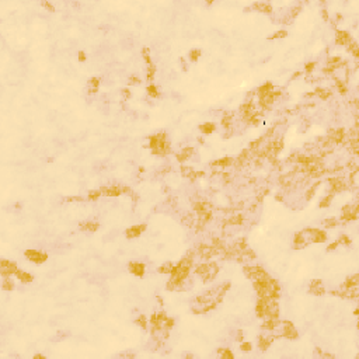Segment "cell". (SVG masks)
I'll use <instances>...</instances> for the list:
<instances>
[{
  "mask_svg": "<svg viewBox=\"0 0 359 359\" xmlns=\"http://www.w3.org/2000/svg\"><path fill=\"white\" fill-rule=\"evenodd\" d=\"M254 288L259 295V297L265 299H276L280 295V286L275 279H264V280H255Z\"/></svg>",
  "mask_w": 359,
  "mask_h": 359,
  "instance_id": "6da1fadb",
  "label": "cell"
},
{
  "mask_svg": "<svg viewBox=\"0 0 359 359\" xmlns=\"http://www.w3.org/2000/svg\"><path fill=\"white\" fill-rule=\"evenodd\" d=\"M191 265H192V259L191 258L185 257V258L181 259V262L177 265L176 268H174L173 272H171V275H173V276H171L170 283H167V288H170V289L174 288L177 283L181 282V280L185 278V276L188 275L189 269H191Z\"/></svg>",
  "mask_w": 359,
  "mask_h": 359,
  "instance_id": "7a4b0ae2",
  "label": "cell"
},
{
  "mask_svg": "<svg viewBox=\"0 0 359 359\" xmlns=\"http://www.w3.org/2000/svg\"><path fill=\"white\" fill-rule=\"evenodd\" d=\"M150 147L153 149V153H166L168 150V142L164 133L153 135L150 138Z\"/></svg>",
  "mask_w": 359,
  "mask_h": 359,
  "instance_id": "3957f363",
  "label": "cell"
},
{
  "mask_svg": "<svg viewBox=\"0 0 359 359\" xmlns=\"http://www.w3.org/2000/svg\"><path fill=\"white\" fill-rule=\"evenodd\" d=\"M244 274H246L247 278H250L251 280H264V279H268L269 278V275H268L267 272H265L262 268L259 267H248L244 269Z\"/></svg>",
  "mask_w": 359,
  "mask_h": 359,
  "instance_id": "277c9868",
  "label": "cell"
},
{
  "mask_svg": "<svg viewBox=\"0 0 359 359\" xmlns=\"http://www.w3.org/2000/svg\"><path fill=\"white\" fill-rule=\"evenodd\" d=\"M25 257L28 258L30 261L35 262V264H42V262L46 261L48 255L44 254V253H41V251H37V250H27Z\"/></svg>",
  "mask_w": 359,
  "mask_h": 359,
  "instance_id": "5b68a950",
  "label": "cell"
},
{
  "mask_svg": "<svg viewBox=\"0 0 359 359\" xmlns=\"http://www.w3.org/2000/svg\"><path fill=\"white\" fill-rule=\"evenodd\" d=\"M17 267H16V264L14 262H10V261H7V259H3L2 261V264H0V272H2V275L4 276H8V275H11V274H16L17 272Z\"/></svg>",
  "mask_w": 359,
  "mask_h": 359,
  "instance_id": "8992f818",
  "label": "cell"
},
{
  "mask_svg": "<svg viewBox=\"0 0 359 359\" xmlns=\"http://www.w3.org/2000/svg\"><path fill=\"white\" fill-rule=\"evenodd\" d=\"M216 274H218V265L216 264H206V269H205V272L202 274L201 276L205 282H209L210 279L215 278Z\"/></svg>",
  "mask_w": 359,
  "mask_h": 359,
  "instance_id": "52a82bcc",
  "label": "cell"
},
{
  "mask_svg": "<svg viewBox=\"0 0 359 359\" xmlns=\"http://www.w3.org/2000/svg\"><path fill=\"white\" fill-rule=\"evenodd\" d=\"M282 335L283 337H286V338H291V340H295V338H297V333H296V330H295V327H293V324H291V323H288V321H285V323H282Z\"/></svg>",
  "mask_w": 359,
  "mask_h": 359,
  "instance_id": "ba28073f",
  "label": "cell"
},
{
  "mask_svg": "<svg viewBox=\"0 0 359 359\" xmlns=\"http://www.w3.org/2000/svg\"><path fill=\"white\" fill-rule=\"evenodd\" d=\"M324 292H325V289H324L323 282L320 279H316V280H313V282L310 283V293L320 296V295H324Z\"/></svg>",
  "mask_w": 359,
  "mask_h": 359,
  "instance_id": "9c48e42d",
  "label": "cell"
},
{
  "mask_svg": "<svg viewBox=\"0 0 359 359\" xmlns=\"http://www.w3.org/2000/svg\"><path fill=\"white\" fill-rule=\"evenodd\" d=\"M146 230V225H140V226H132L126 230V237L128 239H133V237L140 236L142 231Z\"/></svg>",
  "mask_w": 359,
  "mask_h": 359,
  "instance_id": "30bf717a",
  "label": "cell"
},
{
  "mask_svg": "<svg viewBox=\"0 0 359 359\" xmlns=\"http://www.w3.org/2000/svg\"><path fill=\"white\" fill-rule=\"evenodd\" d=\"M218 253V248L215 247H209V246H201L199 247V254L202 258H210L213 254Z\"/></svg>",
  "mask_w": 359,
  "mask_h": 359,
  "instance_id": "8fae6325",
  "label": "cell"
},
{
  "mask_svg": "<svg viewBox=\"0 0 359 359\" xmlns=\"http://www.w3.org/2000/svg\"><path fill=\"white\" fill-rule=\"evenodd\" d=\"M122 188H118V187H107V188H101V194L107 195V197H118V195L122 194Z\"/></svg>",
  "mask_w": 359,
  "mask_h": 359,
  "instance_id": "7c38bea8",
  "label": "cell"
},
{
  "mask_svg": "<svg viewBox=\"0 0 359 359\" xmlns=\"http://www.w3.org/2000/svg\"><path fill=\"white\" fill-rule=\"evenodd\" d=\"M337 44H341V45H349L351 44V37L348 35V32L345 31H338L337 32Z\"/></svg>",
  "mask_w": 359,
  "mask_h": 359,
  "instance_id": "4fadbf2b",
  "label": "cell"
},
{
  "mask_svg": "<svg viewBox=\"0 0 359 359\" xmlns=\"http://www.w3.org/2000/svg\"><path fill=\"white\" fill-rule=\"evenodd\" d=\"M129 271H131L132 274H135V275L142 276L144 274V265L139 264V262H132V264L129 265Z\"/></svg>",
  "mask_w": 359,
  "mask_h": 359,
  "instance_id": "5bb4252c",
  "label": "cell"
},
{
  "mask_svg": "<svg viewBox=\"0 0 359 359\" xmlns=\"http://www.w3.org/2000/svg\"><path fill=\"white\" fill-rule=\"evenodd\" d=\"M181 173H182L184 177H187V178H191V180H195L197 177L204 176V173H195V171L192 170V168H189V167H182V168H181Z\"/></svg>",
  "mask_w": 359,
  "mask_h": 359,
  "instance_id": "9a60e30c",
  "label": "cell"
},
{
  "mask_svg": "<svg viewBox=\"0 0 359 359\" xmlns=\"http://www.w3.org/2000/svg\"><path fill=\"white\" fill-rule=\"evenodd\" d=\"M80 229L83 231H90V233H93V231H95L98 229V223L97 222H86V223H81L80 225Z\"/></svg>",
  "mask_w": 359,
  "mask_h": 359,
  "instance_id": "2e32d148",
  "label": "cell"
},
{
  "mask_svg": "<svg viewBox=\"0 0 359 359\" xmlns=\"http://www.w3.org/2000/svg\"><path fill=\"white\" fill-rule=\"evenodd\" d=\"M330 184H331V187H333V191H337V192L342 191V189L345 188V184H344V181L341 178H331Z\"/></svg>",
  "mask_w": 359,
  "mask_h": 359,
  "instance_id": "e0dca14e",
  "label": "cell"
},
{
  "mask_svg": "<svg viewBox=\"0 0 359 359\" xmlns=\"http://www.w3.org/2000/svg\"><path fill=\"white\" fill-rule=\"evenodd\" d=\"M166 320H167V317H166L164 313H156V314L153 316V318H152V323H153L155 327L160 328V327H161V323L166 321Z\"/></svg>",
  "mask_w": 359,
  "mask_h": 359,
  "instance_id": "ac0fdd59",
  "label": "cell"
},
{
  "mask_svg": "<svg viewBox=\"0 0 359 359\" xmlns=\"http://www.w3.org/2000/svg\"><path fill=\"white\" fill-rule=\"evenodd\" d=\"M344 136H345V135H344L342 129H337V131H331L330 132V139H333L334 142H337V143L342 140Z\"/></svg>",
  "mask_w": 359,
  "mask_h": 359,
  "instance_id": "d6986e66",
  "label": "cell"
},
{
  "mask_svg": "<svg viewBox=\"0 0 359 359\" xmlns=\"http://www.w3.org/2000/svg\"><path fill=\"white\" fill-rule=\"evenodd\" d=\"M254 8H257L258 11H262V13H271L272 11V7L269 4H267V3H255Z\"/></svg>",
  "mask_w": 359,
  "mask_h": 359,
  "instance_id": "ffe728a7",
  "label": "cell"
},
{
  "mask_svg": "<svg viewBox=\"0 0 359 359\" xmlns=\"http://www.w3.org/2000/svg\"><path fill=\"white\" fill-rule=\"evenodd\" d=\"M274 337H259V346H261V349H267L268 346H269V344L272 342Z\"/></svg>",
  "mask_w": 359,
  "mask_h": 359,
  "instance_id": "44dd1931",
  "label": "cell"
},
{
  "mask_svg": "<svg viewBox=\"0 0 359 359\" xmlns=\"http://www.w3.org/2000/svg\"><path fill=\"white\" fill-rule=\"evenodd\" d=\"M98 84H100V80L97 79V77H93V79H90V81H89V91H91V93H95L98 90Z\"/></svg>",
  "mask_w": 359,
  "mask_h": 359,
  "instance_id": "7402d4cb",
  "label": "cell"
},
{
  "mask_svg": "<svg viewBox=\"0 0 359 359\" xmlns=\"http://www.w3.org/2000/svg\"><path fill=\"white\" fill-rule=\"evenodd\" d=\"M16 275L19 276V279L21 280V282H31V280H32V276L30 275V274H27V272H23V271H17Z\"/></svg>",
  "mask_w": 359,
  "mask_h": 359,
  "instance_id": "603a6c76",
  "label": "cell"
},
{
  "mask_svg": "<svg viewBox=\"0 0 359 359\" xmlns=\"http://www.w3.org/2000/svg\"><path fill=\"white\" fill-rule=\"evenodd\" d=\"M354 286H358V275H354L352 278H348L344 285V289L346 288H354Z\"/></svg>",
  "mask_w": 359,
  "mask_h": 359,
  "instance_id": "cb8c5ba5",
  "label": "cell"
},
{
  "mask_svg": "<svg viewBox=\"0 0 359 359\" xmlns=\"http://www.w3.org/2000/svg\"><path fill=\"white\" fill-rule=\"evenodd\" d=\"M173 269H174L173 264L168 262V264H164L163 267L159 268V272H161V274H171V272H173Z\"/></svg>",
  "mask_w": 359,
  "mask_h": 359,
  "instance_id": "d4e9b609",
  "label": "cell"
},
{
  "mask_svg": "<svg viewBox=\"0 0 359 359\" xmlns=\"http://www.w3.org/2000/svg\"><path fill=\"white\" fill-rule=\"evenodd\" d=\"M191 153H192V149H189V147L188 149H184V152L177 156V159H178V161H184V160H187L191 156Z\"/></svg>",
  "mask_w": 359,
  "mask_h": 359,
  "instance_id": "484cf974",
  "label": "cell"
},
{
  "mask_svg": "<svg viewBox=\"0 0 359 359\" xmlns=\"http://www.w3.org/2000/svg\"><path fill=\"white\" fill-rule=\"evenodd\" d=\"M213 129H215V125H213V123H204V125H201V131L206 135L210 133V132H213Z\"/></svg>",
  "mask_w": 359,
  "mask_h": 359,
  "instance_id": "4316f807",
  "label": "cell"
},
{
  "mask_svg": "<svg viewBox=\"0 0 359 359\" xmlns=\"http://www.w3.org/2000/svg\"><path fill=\"white\" fill-rule=\"evenodd\" d=\"M13 288H14L13 282H11V280L8 279L7 276H6V279L3 280V289H4V291H11V289H13Z\"/></svg>",
  "mask_w": 359,
  "mask_h": 359,
  "instance_id": "83f0119b",
  "label": "cell"
},
{
  "mask_svg": "<svg viewBox=\"0 0 359 359\" xmlns=\"http://www.w3.org/2000/svg\"><path fill=\"white\" fill-rule=\"evenodd\" d=\"M182 223L185 226H192V223H194V218H192L191 213H188V215H185L182 218Z\"/></svg>",
  "mask_w": 359,
  "mask_h": 359,
  "instance_id": "f1b7e54d",
  "label": "cell"
},
{
  "mask_svg": "<svg viewBox=\"0 0 359 359\" xmlns=\"http://www.w3.org/2000/svg\"><path fill=\"white\" fill-rule=\"evenodd\" d=\"M316 94H317L320 98L325 100V98L330 95V91H325V90H323V89H317V90H316Z\"/></svg>",
  "mask_w": 359,
  "mask_h": 359,
  "instance_id": "f546056e",
  "label": "cell"
},
{
  "mask_svg": "<svg viewBox=\"0 0 359 359\" xmlns=\"http://www.w3.org/2000/svg\"><path fill=\"white\" fill-rule=\"evenodd\" d=\"M323 225L325 226V227H334V226L337 225V220L334 219V218H331V219H325L324 222H323Z\"/></svg>",
  "mask_w": 359,
  "mask_h": 359,
  "instance_id": "4dcf8cb0",
  "label": "cell"
},
{
  "mask_svg": "<svg viewBox=\"0 0 359 359\" xmlns=\"http://www.w3.org/2000/svg\"><path fill=\"white\" fill-rule=\"evenodd\" d=\"M199 55H201V51H199V49H194V51H191V52H189V58H191V60H197L198 58H199Z\"/></svg>",
  "mask_w": 359,
  "mask_h": 359,
  "instance_id": "1f68e13d",
  "label": "cell"
},
{
  "mask_svg": "<svg viewBox=\"0 0 359 359\" xmlns=\"http://www.w3.org/2000/svg\"><path fill=\"white\" fill-rule=\"evenodd\" d=\"M101 195V189L98 191V189H93V191H90V194H89V198L90 199H95V198H98Z\"/></svg>",
  "mask_w": 359,
  "mask_h": 359,
  "instance_id": "d6a6232c",
  "label": "cell"
},
{
  "mask_svg": "<svg viewBox=\"0 0 359 359\" xmlns=\"http://www.w3.org/2000/svg\"><path fill=\"white\" fill-rule=\"evenodd\" d=\"M147 93H149L152 97H157V95H159V91H157V89H156L155 86H150L149 89H147Z\"/></svg>",
  "mask_w": 359,
  "mask_h": 359,
  "instance_id": "836d02e7",
  "label": "cell"
},
{
  "mask_svg": "<svg viewBox=\"0 0 359 359\" xmlns=\"http://www.w3.org/2000/svg\"><path fill=\"white\" fill-rule=\"evenodd\" d=\"M331 199H333V195H328L327 198H324V199L321 201V204H320V206H321V208H324V206H328V205H330V201H331Z\"/></svg>",
  "mask_w": 359,
  "mask_h": 359,
  "instance_id": "e575fe53",
  "label": "cell"
},
{
  "mask_svg": "<svg viewBox=\"0 0 359 359\" xmlns=\"http://www.w3.org/2000/svg\"><path fill=\"white\" fill-rule=\"evenodd\" d=\"M136 323L140 325L142 328H146V317H144V316H140V317L136 320Z\"/></svg>",
  "mask_w": 359,
  "mask_h": 359,
  "instance_id": "d590c367",
  "label": "cell"
},
{
  "mask_svg": "<svg viewBox=\"0 0 359 359\" xmlns=\"http://www.w3.org/2000/svg\"><path fill=\"white\" fill-rule=\"evenodd\" d=\"M231 163L230 159H222V160H218V161H215V164H220V166H229Z\"/></svg>",
  "mask_w": 359,
  "mask_h": 359,
  "instance_id": "8d00e7d4",
  "label": "cell"
},
{
  "mask_svg": "<svg viewBox=\"0 0 359 359\" xmlns=\"http://www.w3.org/2000/svg\"><path fill=\"white\" fill-rule=\"evenodd\" d=\"M283 37H286V31H278V32H275V35L271 37V40H275V38H283Z\"/></svg>",
  "mask_w": 359,
  "mask_h": 359,
  "instance_id": "74e56055",
  "label": "cell"
},
{
  "mask_svg": "<svg viewBox=\"0 0 359 359\" xmlns=\"http://www.w3.org/2000/svg\"><path fill=\"white\" fill-rule=\"evenodd\" d=\"M230 223H233V225H239V223H241V216L240 215L233 216V218L230 219Z\"/></svg>",
  "mask_w": 359,
  "mask_h": 359,
  "instance_id": "f35d334b",
  "label": "cell"
},
{
  "mask_svg": "<svg viewBox=\"0 0 359 359\" xmlns=\"http://www.w3.org/2000/svg\"><path fill=\"white\" fill-rule=\"evenodd\" d=\"M41 4H42V7H45L46 10H49V11H53V10H55V8H53V6H52V4H49L48 2H42Z\"/></svg>",
  "mask_w": 359,
  "mask_h": 359,
  "instance_id": "ab89813d",
  "label": "cell"
},
{
  "mask_svg": "<svg viewBox=\"0 0 359 359\" xmlns=\"http://www.w3.org/2000/svg\"><path fill=\"white\" fill-rule=\"evenodd\" d=\"M143 59L146 60L147 63L150 62V58H149V51H147V49H143Z\"/></svg>",
  "mask_w": 359,
  "mask_h": 359,
  "instance_id": "60d3db41",
  "label": "cell"
},
{
  "mask_svg": "<svg viewBox=\"0 0 359 359\" xmlns=\"http://www.w3.org/2000/svg\"><path fill=\"white\" fill-rule=\"evenodd\" d=\"M316 187H317V185H314V187H313V188H310V191L307 192V195H306V198H307V199H310V198H312V195L314 194V189H316Z\"/></svg>",
  "mask_w": 359,
  "mask_h": 359,
  "instance_id": "b9f144b4",
  "label": "cell"
},
{
  "mask_svg": "<svg viewBox=\"0 0 359 359\" xmlns=\"http://www.w3.org/2000/svg\"><path fill=\"white\" fill-rule=\"evenodd\" d=\"M153 73H155V68H153V66H150V68H149V74H147L149 80H152V79H153Z\"/></svg>",
  "mask_w": 359,
  "mask_h": 359,
  "instance_id": "7bdbcfd3",
  "label": "cell"
},
{
  "mask_svg": "<svg viewBox=\"0 0 359 359\" xmlns=\"http://www.w3.org/2000/svg\"><path fill=\"white\" fill-rule=\"evenodd\" d=\"M222 356H223V358H229V359H231V358H233V355H231L229 351H223V352H222Z\"/></svg>",
  "mask_w": 359,
  "mask_h": 359,
  "instance_id": "ee69618b",
  "label": "cell"
},
{
  "mask_svg": "<svg viewBox=\"0 0 359 359\" xmlns=\"http://www.w3.org/2000/svg\"><path fill=\"white\" fill-rule=\"evenodd\" d=\"M241 349H243V351H250V349H251V344H243V345H241Z\"/></svg>",
  "mask_w": 359,
  "mask_h": 359,
  "instance_id": "f6af8a7d",
  "label": "cell"
},
{
  "mask_svg": "<svg viewBox=\"0 0 359 359\" xmlns=\"http://www.w3.org/2000/svg\"><path fill=\"white\" fill-rule=\"evenodd\" d=\"M129 83H131V84H139V83H140V80L138 79V77H131Z\"/></svg>",
  "mask_w": 359,
  "mask_h": 359,
  "instance_id": "bcb514c9",
  "label": "cell"
},
{
  "mask_svg": "<svg viewBox=\"0 0 359 359\" xmlns=\"http://www.w3.org/2000/svg\"><path fill=\"white\" fill-rule=\"evenodd\" d=\"M340 241H341V243H344V244H346V246L349 244V239H348L346 236H342V237H341V240H340Z\"/></svg>",
  "mask_w": 359,
  "mask_h": 359,
  "instance_id": "7dc6e473",
  "label": "cell"
},
{
  "mask_svg": "<svg viewBox=\"0 0 359 359\" xmlns=\"http://www.w3.org/2000/svg\"><path fill=\"white\" fill-rule=\"evenodd\" d=\"M79 59L83 62V60H86V55H84V52H79Z\"/></svg>",
  "mask_w": 359,
  "mask_h": 359,
  "instance_id": "c3c4849f",
  "label": "cell"
},
{
  "mask_svg": "<svg viewBox=\"0 0 359 359\" xmlns=\"http://www.w3.org/2000/svg\"><path fill=\"white\" fill-rule=\"evenodd\" d=\"M313 68H314V63H309V65H307V68H306V70H312Z\"/></svg>",
  "mask_w": 359,
  "mask_h": 359,
  "instance_id": "681fc988",
  "label": "cell"
},
{
  "mask_svg": "<svg viewBox=\"0 0 359 359\" xmlns=\"http://www.w3.org/2000/svg\"><path fill=\"white\" fill-rule=\"evenodd\" d=\"M337 246H338V243H334V244H331V246L328 247V250H334V248H335Z\"/></svg>",
  "mask_w": 359,
  "mask_h": 359,
  "instance_id": "f907efd6",
  "label": "cell"
}]
</instances>
